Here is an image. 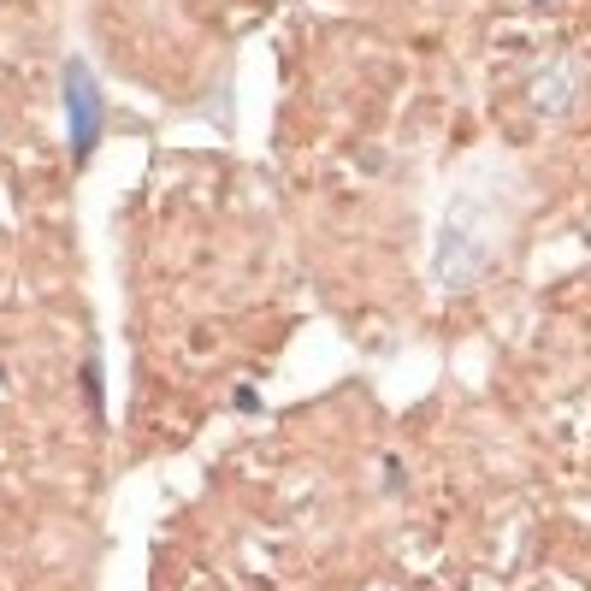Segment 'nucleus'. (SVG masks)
<instances>
[{"label":"nucleus","instance_id":"f257e3e1","mask_svg":"<svg viewBox=\"0 0 591 591\" xmlns=\"http://www.w3.org/2000/svg\"><path fill=\"white\" fill-rule=\"evenodd\" d=\"M497 243H503V207L485 190H456L432 237V284L444 296H467L497 266Z\"/></svg>","mask_w":591,"mask_h":591},{"label":"nucleus","instance_id":"f03ea898","mask_svg":"<svg viewBox=\"0 0 591 591\" xmlns=\"http://www.w3.org/2000/svg\"><path fill=\"white\" fill-rule=\"evenodd\" d=\"M60 101H66V119H71V160L83 166L95 154V136L107 125V95L101 83L89 77L83 60H66V83H60Z\"/></svg>","mask_w":591,"mask_h":591},{"label":"nucleus","instance_id":"7ed1b4c3","mask_svg":"<svg viewBox=\"0 0 591 591\" xmlns=\"http://www.w3.org/2000/svg\"><path fill=\"white\" fill-rule=\"evenodd\" d=\"M526 107H532V119H550V125L568 119L580 107V60H550L544 71H532Z\"/></svg>","mask_w":591,"mask_h":591},{"label":"nucleus","instance_id":"20e7f679","mask_svg":"<svg viewBox=\"0 0 591 591\" xmlns=\"http://www.w3.org/2000/svg\"><path fill=\"white\" fill-rule=\"evenodd\" d=\"M83 396H89V408L101 414V373H95V361H83Z\"/></svg>","mask_w":591,"mask_h":591},{"label":"nucleus","instance_id":"39448f33","mask_svg":"<svg viewBox=\"0 0 591 591\" xmlns=\"http://www.w3.org/2000/svg\"><path fill=\"white\" fill-rule=\"evenodd\" d=\"M385 491H408V467L396 456H385Z\"/></svg>","mask_w":591,"mask_h":591},{"label":"nucleus","instance_id":"423d86ee","mask_svg":"<svg viewBox=\"0 0 591 591\" xmlns=\"http://www.w3.org/2000/svg\"><path fill=\"white\" fill-rule=\"evenodd\" d=\"M544 6H550V0H544Z\"/></svg>","mask_w":591,"mask_h":591}]
</instances>
